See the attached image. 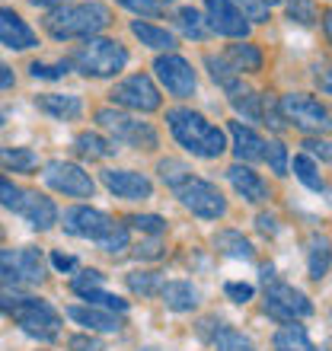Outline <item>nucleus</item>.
I'll return each mask as SVG.
<instances>
[{
    "mask_svg": "<svg viewBox=\"0 0 332 351\" xmlns=\"http://www.w3.org/2000/svg\"><path fill=\"white\" fill-rule=\"evenodd\" d=\"M166 121H169V131L173 138L182 144L185 150H192L195 157H204V160H214L221 157L227 150V138L217 125L198 115L192 109H169L166 112Z\"/></svg>",
    "mask_w": 332,
    "mask_h": 351,
    "instance_id": "f257e3e1",
    "label": "nucleus"
},
{
    "mask_svg": "<svg viewBox=\"0 0 332 351\" xmlns=\"http://www.w3.org/2000/svg\"><path fill=\"white\" fill-rule=\"evenodd\" d=\"M109 23V7L99 0H90V3H64V7L51 10L45 19V29L55 38H93Z\"/></svg>",
    "mask_w": 332,
    "mask_h": 351,
    "instance_id": "f03ea898",
    "label": "nucleus"
},
{
    "mask_svg": "<svg viewBox=\"0 0 332 351\" xmlns=\"http://www.w3.org/2000/svg\"><path fill=\"white\" fill-rule=\"evenodd\" d=\"M67 64H74L77 71L86 74V77H112L128 64V51H125L115 38H96L93 36L77 48L74 55H71Z\"/></svg>",
    "mask_w": 332,
    "mask_h": 351,
    "instance_id": "7ed1b4c3",
    "label": "nucleus"
},
{
    "mask_svg": "<svg viewBox=\"0 0 332 351\" xmlns=\"http://www.w3.org/2000/svg\"><path fill=\"white\" fill-rule=\"evenodd\" d=\"M7 316H13V319L23 326L26 335L42 339V342H51V339H58V332H61V313H58L48 300H38V297L19 294Z\"/></svg>",
    "mask_w": 332,
    "mask_h": 351,
    "instance_id": "20e7f679",
    "label": "nucleus"
},
{
    "mask_svg": "<svg viewBox=\"0 0 332 351\" xmlns=\"http://www.w3.org/2000/svg\"><path fill=\"white\" fill-rule=\"evenodd\" d=\"M176 192V198L189 208L192 214L204 217V221H217L227 214V202H224V195L217 192V185L208 182V179H198V176L185 173L182 179L176 185H169Z\"/></svg>",
    "mask_w": 332,
    "mask_h": 351,
    "instance_id": "39448f33",
    "label": "nucleus"
},
{
    "mask_svg": "<svg viewBox=\"0 0 332 351\" xmlns=\"http://www.w3.org/2000/svg\"><path fill=\"white\" fill-rule=\"evenodd\" d=\"M45 281V259L42 252L26 246V250H0V287H26Z\"/></svg>",
    "mask_w": 332,
    "mask_h": 351,
    "instance_id": "423d86ee",
    "label": "nucleus"
},
{
    "mask_svg": "<svg viewBox=\"0 0 332 351\" xmlns=\"http://www.w3.org/2000/svg\"><path fill=\"white\" fill-rule=\"evenodd\" d=\"M265 313L278 323H297L304 316H313V304L304 291L278 281V278H268L265 281Z\"/></svg>",
    "mask_w": 332,
    "mask_h": 351,
    "instance_id": "0eeeda50",
    "label": "nucleus"
},
{
    "mask_svg": "<svg viewBox=\"0 0 332 351\" xmlns=\"http://www.w3.org/2000/svg\"><path fill=\"white\" fill-rule=\"evenodd\" d=\"M96 121H99V128H106L121 144H131V147H141V150L157 147V131L150 128L147 121L131 119V115H125L119 109H99L96 112Z\"/></svg>",
    "mask_w": 332,
    "mask_h": 351,
    "instance_id": "6e6552de",
    "label": "nucleus"
},
{
    "mask_svg": "<svg viewBox=\"0 0 332 351\" xmlns=\"http://www.w3.org/2000/svg\"><path fill=\"white\" fill-rule=\"evenodd\" d=\"M278 109L287 121H294V128L307 131V134H320L329 128V112L326 106H320V99L307 96V93H291L278 102Z\"/></svg>",
    "mask_w": 332,
    "mask_h": 351,
    "instance_id": "1a4fd4ad",
    "label": "nucleus"
},
{
    "mask_svg": "<svg viewBox=\"0 0 332 351\" xmlns=\"http://www.w3.org/2000/svg\"><path fill=\"white\" fill-rule=\"evenodd\" d=\"M45 182L55 189V192L74 195V198H90L96 182L90 179V173H83L77 163H64V160H51L45 167Z\"/></svg>",
    "mask_w": 332,
    "mask_h": 351,
    "instance_id": "9d476101",
    "label": "nucleus"
},
{
    "mask_svg": "<svg viewBox=\"0 0 332 351\" xmlns=\"http://www.w3.org/2000/svg\"><path fill=\"white\" fill-rule=\"evenodd\" d=\"M112 99L125 106V109H134V112H154L160 109V90L154 86L147 74H134L128 80H121L115 90H112Z\"/></svg>",
    "mask_w": 332,
    "mask_h": 351,
    "instance_id": "9b49d317",
    "label": "nucleus"
},
{
    "mask_svg": "<svg viewBox=\"0 0 332 351\" xmlns=\"http://www.w3.org/2000/svg\"><path fill=\"white\" fill-rule=\"evenodd\" d=\"M154 71H157L160 84L173 93V96H192L195 93V84H198V80H195V71H192V64H189L185 58L163 55V58L154 61Z\"/></svg>",
    "mask_w": 332,
    "mask_h": 351,
    "instance_id": "f8f14e48",
    "label": "nucleus"
},
{
    "mask_svg": "<svg viewBox=\"0 0 332 351\" xmlns=\"http://www.w3.org/2000/svg\"><path fill=\"white\" fill-rule=\"evenodd\" d=\"M115 221H112L109 214L96 211V208H71L64 211V230L71 237H83V240H102V237H109Z\"/></svg>",
    "mask_w": 332,
    "mask_h": 351,
    "instance_id": "ddd939ff",
    "label": "nucleus"
},
{
    "mask_svg": "<svg viewBox=\"0 0 332 351\" xmlns=\"http://www.w3.org/2000/svg\"><path fill=\"white\" fill-rule=\"evenodd\" d=\"M204 7H208V26L214 32H221L227 38L249 36V23L240 10L233 7V0H204Z\"/></svg>",
    "mask_w": 332,
    "mask_h": 351,
    "instance_id": "4468645a",
    "label": "nucleus"
},
{
    "mask_svg": "<svg viewBox=\"0 0 332 351\" xmlns=\"http://www.w3.org/2000/svg\"><path fill=\"white\" fill-rule=\"evenodd\" d=\"M102 185H106L112 195L131 198V202H144V198L154 195L150 179L147 176H141V173H134V169H106V173H102Z\"/></svg>",
    "mask_w": 332,
    "mask_h": 351,
    "instance_id": "2eb2a0df",
    "label": "nucleus"
},
{
    "mask_svg": "<svg viewBox=\"0 0 332 351\" xmlns=\"http://www.w3.org/2000/svg\"><path fill=\"white\" fill-rule=\"evenodd\" d=\"M13 211H19L36 230H48L58 221V208L51 198H45L42 192H19V202Z\"/></svg>",
    "mask_w": 332,
    "mask_h": 351,
    "instance_id": "dca6fc26",
    "label": "nucleus"
},
{
    "mask_svg": "<svg viewBox=\"0 0 332 351\" xmlns=\"http://www.w3.org/2000/svg\"><path fill=\"white\" fill-rule=\"evenodd\" d=\"M0 42L7 48H16V51H26V48L38 45L36 32L26 26V19L7 7H0Z\"/></svg>",
    "mask_w": 332,
    "mask_h": 351,
    "instance_id": "f3484780",
    "label": "nucleus"
},
{
    "mask_svg": "<svg viewBox=\"0 0 332 351\" xmlns=\"http://www.w3.org/2000/svg\"><path fill=\"white\" fill-rule=\"evenodd\" d=\"M230 138H233V154H237L240 163L265 160V141L259 138L252 128H246L243 121H230Z\"/></svg>",
    "mask_w": 332,
    "mask_h": 351,
    "instance_id": "a211bd4d",
    "label": "nucleus"
},
{
    "mask_svg": "<svg viewBox=\"0 0 332 351\" xmlns=\"http://www.w3.org/2000/svg\"><path fill=\"white\" fill-rule=\"evenodd\" d=\"M227 179H230V185L246 198V202L259 204L268 198V185L262 182V176L252 173V169L243 167V163H233V167L227 169Z\"/></svg>",
    "mask_w": 332,
    "mask_h": 351,
    "instance_id": "6ab92c4d",
    "label": "nucleus"
},
{
    "mask_svg": "<svg viewBox=\"0 0 332 351\" xmlns=\"http://www.w3.org/2000/svg\"><path fill=\"white\" fill-rule=\"evenodd\" d=\"M67 316L74 323L86 326L93 332H119L121 329V319L109 310H99V306H67Z\"/></svg>",
    "mask_w": 332,
    "mask_h": 351,
    "instance_id": "aec40b11",
    "label": "nucleus"
},
{
    "mask_svg": "<svg viewBox=\"0 0 332 351\" xmlns=\"http://www.w3.org/2000/svg\"><path fill=\"white\" fill-rule=\"evenodd\" d=\"M160 297H163V304L176 313H189L198 306V291H195L189 281H166L160 287Z\"/></svg>",
    "mask_w": 332,
    "mask_h": 351,
    "instance_id": "412c9836",
    "label": "nucleus"
},
{
    "mask_svg": "<svg viewBox=\"0 0 332 351\" xmlns=\"http://www.w3.org/2000/svg\"><path fill=\"white\" fill-rule=\"evenodd\" d=\"M36 102H38V109L55 115V119H80V112H83L80 96H64V93H45Z\"/></svg>",
    "mask_w": 332,
    "mask_h": 351,
    "instance_id": "4be33fe9",
    "label": "nucleus"
},
{
    "mask_svg": "<svg viewBox=\"0 0 332 351\" xmlns=\"http://www.w3.org/2000/svg\"><path fill=\"white\" fill-rule=\"evenodd\" d=\"M275 351H316V345L310 342V335L304 332V326L285 323L275 332Z\"/></svg>",
    "mask_w": 332,
    "mask_h": 351,
    "instance_id": "5701e85b",
    "label": "nucleus"
},
{
    "mask_svg": "<svg viewBox=\"0 0 332 351\" xmlns=\"http://www.w3.org/2000/svg\"><path fill=\"white\" fill-rule=\"evenodd\" d=\"M214 246H217L224 256H230V259H252V243H249L240 230H221L214 237Z\"/></svg>",
    "mask_w": 332,
    "mask_h": 351,
    "instance_id": "b1692460",
    "label": "nucleus"
},
{
    "mask_svg": "<svg viewBox=\"0 0 332 351\" xmlns=\"http://www.w3.org/2000/svg\"><path fill=\"white\" fill-rule=\"evenodd\" d=\"M131 32L141 38V45H147V48H176V36L173 32H166V29L160 26H150V23H141V19H134L131 23Z\"/></svg>",
    "mask_w": 332,
    "mask_h": 351,
    "instance_id": "393cba45",
    "label": "nucleus"
},
{
    "mask_svg": "<svg viewBox=\"0 0 332 351\" xmlns=\"http://www.w3.org/2000/svg\"><path fill=\"white\" fill-rule=\"evenodd\" d=\"M74 147L80 157H90V160H102V157H112L115 154V144L106 138H99V134H93V131H83V134H77L74 141Z\"/></svg>",
    "mask_w": 332,
    "mask_h": 351,
    "instance_id": "a878e982",
    "label": "nucleus"
},
{
    "mask_svg": "<svg viewBox=\"0 0 332 351\" xmlns=\"http://www.w3.org/2000/svg\"><path fill=\"white\" fill-rule=\"evenodd\" d=\"M227 64L233 71H249V74H256L262 71V51L256 45H230L227 48Z\"/></svg>",
    "mask_w": 332,
    "mask_h": 351,
    "instance_id": "bb28decb",
    "label": "nucleus"
},
{
    "mask_svg": "<svg viewBox=\"0 0 332 351\" xmlns=\"http://www.w3.org/2000/svg\"><path fill=\"white\" fill-rule=\"evenodd\" d=\"M0 167L13 169V173H32L38 167V157L26 147H0Z\"/></svg>",
    "mask_w": 332,
    "mask_h": 351,
    "instance_id": "cd10ccee",
    "label": "nucleus"
},
{
    "mask_svg": "<svg viewBox=\"0 0 332 351\" xmlns=\"http://www.w3.org/2000/svg\"><path fill=\"white\" fill-rule=\"evenodd\" d=\"M176 23H179V29H182L189 38H198V42H202V38L211 36V26L204 23V16L195 7H182V10H179V13H176Z\"/></svg>",
    "mask_w": 332,
    "mask_h": 351,
    "instance_id": "c85d7f7f",
    "label": "nucleus"
},
{
    "mask_svg": "<svg viewBox=\"0 0 332 351\" xmlns=\"http://www.w3.org/2000/svg\"><path fill=\"white\" fill-rule=\"evenodd\" d=\"M291 167H294V176L310 189V192H326L323 176H320V169L313 167V160L307 157V154H297V157L291 160Z\"/></svg>",
    "mask_w": 332,
    "mask_h": 351,
    "instance_id": "c756f323",
    "label": "nucleus"
},
{
    "mask_svg": "<svg viewBox=\"0 0 332 351\" xmlns=\"http://www.w3.org/2000/svg\"><path fill=\"white\" fill-rule=\"evenodd\" d=\"M326 275H329V240L313 237V243H310V278L323 281Z\"/></svg>",
    "mask_w": 332,
    "mask_h": 351,
    "instance_id": "7c9ffc66",
    "label": "nucleus"
},
{
    "mask_svg": "<svg viewBox=\"0 0 332 351\" xmlns=\"http://www.w3.org/2000/svg\"><path fill=\"white\" fill-rule=\"evenodd\" d=\"M204 64H208V71H211L214 84H221L227 93H237V90H240L237 71H233V67L227 64V58H214V55H208V58H204Z\"/></svg>",
    "mask_w": 332,
    "mask_h": 351,
    "instance_id": "2f4dec72",
    "label": "nucleus"
},
{
    "mask_svg": "<svg viewBox=\"0 0 332 351\" xmlns=\"http://www.w3.org/2000/svg\"><path fill=\"white\" fill-rule=\"evenodd\" d=\"M214 345H217V351H256L252 339H246L240 329H230V326L217 329V335H214Z\"/></svg>",
    "mask_w": 332,
    "mask_h": 351,
    "instance_id": "473e14b6",
    "label": "nucleus"
},
{
    "mask_svg": "<svg viewBox=\"0 0 332 351\" xmlns=\"http://www.w3.org/2000/svg\"><path fill=\"white\" fill-rule=\"evenodd\" d=\"M128 287L134 291V294H141V297H154V294H160L163 278H160V271H131Z\"/></svg>",
    "mask_w": 332,
    "mask_h": 351,
    "instance_id": "72a5a7b5",
    "label": "nucleus"
},
{
    "mask_svg": "<svg viewBox=\"0 0 332 351\" xmlns=\"http://www.w3.org/2000/svg\"><path fill=\"white\" fill-rule=\"evenodd\" d=\"M259 99L262 96H256V93H249V90H237L230 93V102H233V109L243 112L249 121H259L262 119V106H259Z\"/></svg>",
    "mask_w": 332,
    "mask_h": 351,
    "instance_id": "f704fd0d",
    "label": "nucleus"
},
{
    "mask_svg": "<svg viewBox=\"0 0 332 351\" xmlns=\"http://www.w3.org/2000/svg\"><path fill=\"white\" fill-rule=\"evenodd\" d=\"M83 300H86L90 306H102V310H109V313H125V310H128V300H121V297H115V294H106L102 287L86 291Z\"/></svg>",
    "mask_w": 332,
    "mask_h": 351,
    "instance_id": "c9c22d12",
    "label": "nucleus"
},
{
    "mask_svg": "<svg viewBox=\"0 0 332 351\" xmlns=\"http://www.w3.org/2000/svg\"><path fill=\"white\" fill-rule=\"evenodd\" d=\"M128 227H134V230H141V233H154V237H160V233L166 230V221L160 217V214H131Z\"/></svg>",
    "mask_w": 332,
    "mask_h": 351,
    "instance_id": "e433bc0d",
    "label": "nucleus"
},
{
    "mask_svg": "<svg viewBox=\"0 0 332 351\" xmlns=\"http://www.w3.org/2000/svg\"><path fill=\"white\" fill-rule=\"evenodd\" d=\"M287 16L300 26H310L316 23V3L313 0H287Z\"/></svg>",
    "mask_w": 332,
    "mask_h": 351,
    "instance_id": "4c0bfd02",
    "label": "nucleus"
},
{
    "mask_svg": "<svg viewBox=\"0 0 332 351\" xmlns=\"http://www.w3.org/2000/svg\"><path fill=\"white\" fill-rule=\"evenodd\" d=\"M96 287H102V275L96 271V268H86V271H80V275L71 278V291L74 294H86V291H96Z\"/></svg>",
    "mask_w": 332,
    "mask_h": 351,
    "instance_id": "58836bf2",
    "label": "nucleus"
},
{
    "mask_svg": "<svg viewBox=\"0 0 332 351\" xmlns=\"http://www.w3.org/2000/svg\"><path fill=\"white\" fill-rule=\"evenodd\" d=\"M265 160H268V167L275 169L278 176H287V147L281 144V141L265 144Z\"/></svg>",
    "mask_w": 332,
    "mask_h": 351,
    "instance_id": "ea45409f",
    "label": "nucleus"
},
{
    "mask_svg": "<svg viewBox=\"0 0 332 351\" xmlns=\"http://www.w3.org/2000/svg\"><path fill=\"white\" fill-rule=\"evenodd\" d=\"M99 246H102L106 252H112V256H119L121 250H128V227L115 223L109 237H102V240H99Z\"/></svg>",
    "mask_w": 332,
    "mask_h": 351,
    "instance_id": "a19ab883",
    "label": "nucleus"
},
{
    "mask_svg": "<svg viewBox=\"0 0 332 351\" xmlns=\"http://www.w3.org/2000/svg\"><path fill=\"white\" fill-rule=\"evenodd\" d=\"M157 169H160V176H163L166 185H176L185 173H189V167H185V163H179V160H160Z\"/></svg>",
    "mask_w": 332,
    "mask_h": 351,
    "instance_id": "79ce46f5",
    "label": "nucleus"
},
{
    "mask_svg": "<svg viewBox=\"0 0 332 351\" xmlns=\"http://www.w3.org/2000/svg\"><path fill=\"white\" fill-rule=\"evenodd\" d=\"M233 7L240 10L246 19H256V23H265L268 19V10L259 3V0H233Z\"/></svg>",
    "mask_w": 332,
    "mask_h": 351,
    "instance_id": "37998d69",
    "label": "nucleus"
},
{
    "mask_svg": "<svg viewBox=\"0 0 332 351\" xmlns=\"http://www.w3.org/2000/svg\"><path fill=\"white\" fill-rule=\"evenodd\" d=\"M67 61H61V64H32L29 71H32V77H42V80H58V77H64L67 74Z\"/></svg>",
    "mask_w": 332,
    "mask_h": 351,
    "instance_id": "c03bdc74",
    "label": "nucleus"
},
{
    "mask_svg": "<svg viewBox=\"0 0 332 351\" xmlns=\"http://www.w3.org/2000/svg\"><path fill=\"white\" fill-rule=\"evenodd\" d=\"M224 291H227V297H230L233 304H246V300H252V294H256V287L243 285V281H230Z\"/></svg>",
    "mask_w": 332,
    "mask_h": 351,
    "instance_id": "a18cd8bd",
    "label": "nucleus"
},
{
    "mask_svg": "<svg viewBox=\"0 0 332 351\" xmlns=\"http://www.w3.org/2000/svg\"><path fill=\"white\" fill-rule=\"evenodd\" d=\"M121 7L134 10V13H144V16H160V3L157 0H119Z\"/></svg>",
    "mask_w": 332,
    "mask_h": 351,
    "instance_id": "49530a36",
    "label": "nucleus"
},
{
    "mask_svg": "<svg viewBox=\"0 0 332 351\" xmlns=\"http://www.w3.org/2000/svg\"><path fill=\"white\" fill-rule=\"evenodd\" d=\"M19 192H23V189H16V185L7 179V176H0V204H7V208H16Z\"/></svg>",
    "mask_w": 332,
    "mask_h": 351,
    "instance_id": "de8ad7c7",
    "label": "nucleus"
},
{
    "mask_svg": "<svg viewBox=\"0 0 332 351\" xmlns=\"http://www.w3.org/2000/svg\"><path fill=\"white\" fill-rule=\"evenodd\" d=\"M262 99H265V112H262V115L268 119V125H272L275 131H285V115H281V109H278V102L268 99V96H262Z\"/></svg>",
    "mask_w": 332,
    "mask_h": 351,
    "instance_id": "09e8293b",
    "label": "nucleus"
},
{
    "mask_svg": "<svg viewBox=\"0 0 332 351\" xmlns=\"http://www.w3.org/2000/svg\"><path fill=\"white\" fill-rule=\"evenodd\" d=\"M304 147H307V154H313V157H320L323 163H329V144H326V141H307Z\"/></svg>",
    "mask_w": 332,
    "mask_h": 351,
    "instance_id": "8fccbe9b",
    "label": "nucleus"
},
{
    "mask_svg": "<svg viewBox=\"0 0 332 351\" xmlns=\"http://www.w3.org/2000/svg\"><path fill=\"white\" fill-rule=\"evenodd\" d=\"M71 348L74 351H102V345L96 339H83V335H74L71 339Z\"/></svg>",
    "mask_w": 332,
    "mask_h": 351,
    "instance_id": "3c124183",
    "label": "nucleus"
},
{
    "mask_svg": "<svg viewBox=\"0 0 332 351\" xmlns=\"http://www.w3.org/2000/svg\"><path fill=\"white\" fill-rule=\"evenodd\" d=\"M256 227L262 233H268V237H272V233H278V221L272 217V214H259V217H256Z\"/></svg>",
    "mask_w": 332,
    "mask_h": 351,
    "instance_id": "603ef678",
    "label": "nucleus"
},
{
    "mask_svg": "<svg viewBox=\"0 0 332 351\" xmlns=\"http://www.w3.org/2000/svg\"><path fill=\"white\" fill-rule=\"evenodd\" d=\"M51 265H55L58 271H71V268H74L77 262L71 259V256H64V252H55V256H51Z\"/></svg>",
    "mask_w": 332,
    "mask_h": 351,
    "instance_id": "864d4df0",
    "label": "nucleus"
},
{
    "mask_svg": "<svg viewBox=\"0 0 332 351\" xmlns=\"http://www.w3.org/2000/svg\"><path fill=\"white\" fill-rule=\"evenodd\" d=\"M19 294H13L10 287H0V313H10V306H13V300H16Z\"/></svg>",
    "mask_w": 332,
    "mask_h": 351,
    "instance_id": "5fc2aeb1",
    "label": "nucleus"
},
{
    "mask_svg": "<svg viewBox=\"0 0 332 351\" xmlns=\"http://www.w3.org/2000/svg\"><path fill=\"white\" fill-rule=\"evenodd\" d=\"M160 252H163L160 250V243H147V246H141L138 250V256H144V259H157Z\"/></svg>",
    "mask_w": 332,
    "mask_h": 351,
    "instance_id": "6e6d98bb",
    "label": "nucleus"
},
{
    "mask_svg": "<svg viewBox=\"0 0 332 351\" xmlns=\"http://www.w3.org/2000/svg\"><path fill=\"white\" fill-rule=\"evenodd\" d=\"M7 86H13V71L0 61V90H7Z\"/></svg>",
    "mask_w": 332,
    "mask_h": 351,
    "instance_id": "4d7b16f0",
    "label": "nucleus"
},
{
    "mask_svg": "<svg viewBox=\"0 0 332 351\" xmlns=\"http://www.w3.org/2000/svg\"><path fill=\"white\" fill-rule=\"evenodd\" d=\"M29 3H36V7H51V10H58V7H64L67 0H29Z\"/></svg>",
    "mask_w": 332,
    "mask_h": 351,
    "instance_id": "13d9d810",
    "label": "nucleus"
},
{
    "mask_svg": "<svg viewBox=\"0 0 332 351\" xmlns=\"http://www.w3.org/2000/svg\"><path fill=\"white\" fill-rule=\"evenodd\" d=\"M316 80H320V84H323V90L329 93V77H326V67L323 71H320V67H316Z\"/></svg>",
    "mask_w": 332,
    "mask_h": 351,
    "instance_id": "bf43d9fd",
    "label": "nucleus"
},
{
    "mask_svg": "<svg viewBox=\"0 0 332 351\" xmlns=\"http://www.w3.org/2000/svg\"><path fill=\"white\" fill-rule=\"evenodd\" d=\"M259 3H262V7L268 10V7H275V3H285V0H259Z\"/></svg>",
    "mask_w": 332,
    "mask_h": 351,
    "instance_id": "052dcab7",
    "label": "nucleus"
},
{
    "mask_svg": "<svg viewBox=\"0 0 332 351\" xmlns=\"http://www.w3.org/2000/svg\"><path fill=\"white\" fill-rule=\"evenodd\" d=\"M0 240H3V230H0Z\"/></svg>",
    "mask_w": 332,
    "mask_h": 351,
    "instance_id": "680f3d73",
    "label": "nucleus"
},
{
    "mask_svg": "<svg viewBox=\"0 0 332 351\" xmlns=\"http://www.w3.org/2000/svg\"><path fill=\"white\" fill-rule=\"evenodd\" d=\"M0 125H3V115H0Z\"/></svg>",
    "mask_w": 332,
    "mask_h": 351,
    "instance_id": "e2e57ef3",
    "label": "nucleus"
},
{
    "mask_svg": "<svg viewBox=\"0 0 332 351\" xmlns=\"http://www.w3.org/2000/svg\"><path fill=\"white\" fill-rule=\"evenodd\" d=\"M166 3H173V0H166Z\"/></svg>",
    "mask_w": 332,
    "mask_h": 351,
    "instance_id": "0e129e2a",
    "label": "nucleus"
}]
</instances>
